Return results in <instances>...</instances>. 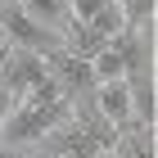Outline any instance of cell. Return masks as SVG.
I'll return each mask as SVG.
<instances>
[{"mask_svg": "<svg viewBox=\"0 0 158 158\" xmlns=\"http://www.w3.org/2000/svg\"><path fill=\"white\" fill-rule=\"evenodd\" d=\"M0 36H5V45L32 50V54H41V59H50V54H59V50H63V41L54 36V32L36 27L23 9H18V0H0Z\"/></svg>", "mask_w": 158, "mask_h": 158, "instance_id": "1", "label": "cell"}, {"mask_svg": "<svg viewBox=\"0 0 158 158\" xmlns=\"http://www.w3.org/2000/svg\"><path fill=\"white\" fill-rule=\"evenodd\" d=\"M18 9L32 18L36 27H45V32H54V36L63 41V32H68V0H18Z\"/></svg>", "mask_w": 158, "mask_h": 158, "instance_id": "2", "label": "cell"}, {"mask_svg": "<svg viewBox=\"0 0 158 158\" xmlns=\"http://www.w3.org/2000/svg\"><path fill=\"white\" fill-rule=\"evenodd\" d=\"M86 27H90L95 36H104V41H118L122 32H131V27H127V18H122V9L113 5V0H109V5H104V9H99V14H95V18H90Z\"/></svg>", "mask_w": 158, "mask_h": 158, "instance_id": "3", "label": "cell"}, {"mask_svg": "<svg viewBox=\"0 0 158 158\" xmlns=\"http://www.w3.org/2000/svg\"><path fill=\"white\" fill-rule=\"evenodd\" d=\"M122 9V18H127V27H145L154 23V9H158V0H113Z\"/></svg>", "mask_w": 158, "mask_h": 158, "instance_id": "4", "label": "cell"}, {"mask_svg": "<svg viewBox=\"0 0 158 158\" xmlns=\"http://www.w3.org/2000/svg\"><path fill=\"white\" fill-rule=\"evenodd\" d=\"M104 5H109V0H68V18H73V23H90Z\"/></svg>", "mask_w": 158, "mask_h": 158, "instance_id": "5", "label": "cell"}, {"mask_svg": "<svg viewBox=\"0 0 158 158\" xmlns=\"http://www.w3.org/2000/svg\"><path fill=\"white\" fill-rule=\"evenodd\" d=\"M0 50H5V36H0Z\"/></svg>", "mask_w": 158, "mask_h": 158, "instance_id": "6", "label": "cell"}]
</instances>
